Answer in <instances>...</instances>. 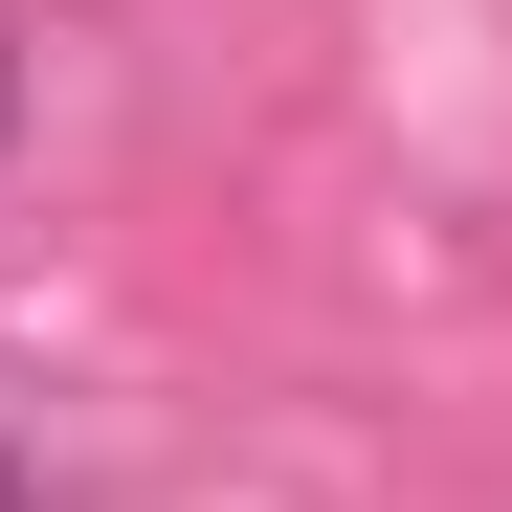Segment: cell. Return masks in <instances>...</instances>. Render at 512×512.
<instances>
[{"label":"cell","mask_w":512,"mask_h":512,"mask_svg":"<svg viewBox=\"0 0 512 512\" xmlns=\"http://www.w3.org/2000/svg\"><path fill=\"white\" fill-rule=\"evenodd\" d=\"M0 512H23V446H0Z\"/></svg>","instance_id":"obj_1"},{"label":"cell","mask_w":512,"mask_h":512,"mask_svg":"<svg viewBox=\"0 0 512 512\" xmlns=\"http://www.w3.org/2000/svg\"><path fill=\"white\" fill-rule=\"evenodd\" d=\"M0 90H23V67H0Z\"/></svg>","instance_id":"obj_2"}]
</instances>
